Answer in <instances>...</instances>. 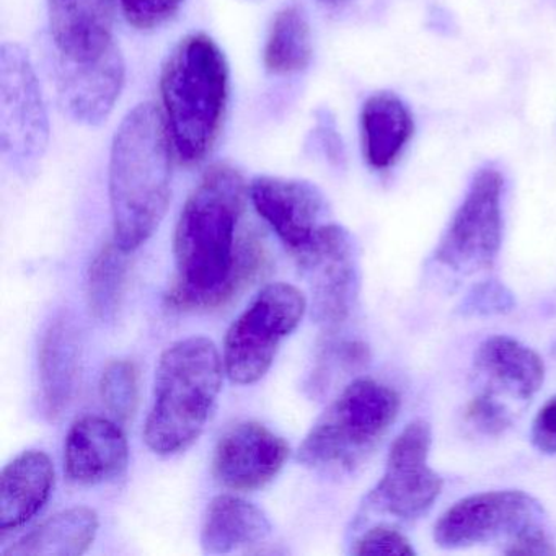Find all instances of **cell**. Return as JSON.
Returning a JSON list of instances; mask_svg holds the SVG:
<instances>
[{"label": "cell", "instance_id": "obj_1", "mask_svg": "<svg viewBox=\"0 0 556 556\" xmlns=\"http://www.w3.org/2000/svg\"><path fill=\"white\" fill-rule=\"evenodd\" d=\"M245 193L242 175L227 164L207 168L191 191L175 229L177 279L168 294L175 307H217L258 271L263 263L258 240L236 247Z\"/></svg>", "mask_w": 556, "mask_h": 556}, {"label": "cell", "instance_id": "obj_2", "mask_svg": "<svg viewBox=\"0 0 556 556\" xmlns=\"http://www.w3.org/2000/svg\"><path fill=\"white\" fill-rule=\"evenodd\" d=\"M172 138L164 113L141 103L128 113L110 155L113 242L126 253L148 242L170 203Z\"/></svg>", "mask_w": 556, "mask_h": 556}, {"label": "cell", "instance_id": "obj_3", "mask_svg": "<svg viewBox=\"0 0 556 556\" xmlns=\"http://www.w3.org/2000/svg\"><path fill=\"white\" fill-rule=\"evenodd\" d=\"M161 96L178 159L194 165L219 139L229 100V64L204 34L185 37L162 67Z\"/></svg>", "mask_w": 556, "mask_h": 556}, {"label": "cell", "instance_id": "obj_4", "mask_svg": "<svg viewBox=\"0 0 556 556\" xmlns=\"http://www.w3.org/2000/svg\"><path fill=\"white\" fill-rule=\"evenodd\" d=\"M224 370L219 350L206 337L185 338L162 353L144 426L152 452L174 455L200 438L219 396Z\"/></svg>", "mask_w": 556, "mask_h": 556}, {"label": "cell", "instance_id": "obj_5", "mask_svg": "<svg viewBox=\"0 0 556 556\" xmlns=\"http://www.w3.org/2000/svg\"><path fill=\"white\" fill-rule=\"evenodd\" d=\"M400 412V395L379 380L361 377L312 426L299 460L317 470L350 471L382 441Z\"/></svg>", "mask_w": 556, "mask_h": 556}, {"label": "cell", "instance_id": "obj_6", "mask_svg": "<svg viewBox=\"0 0 556 556\" xmlns=\"http://www.w3.org/2000/svg\"><path fill=\"white\" fill-rule=\"evenodd\" d=\"M307 307V298L295 286H265L227 331L223 361L229 379L239 386L263 379L279 344L299 327Z\"/></svg>", "mask_w": 556, "mask_h": 556}, {"label": "cell", "instance_id": "obj_7", "mask_svg": "<svg viewBox=\"0 0 556 556\" xmlns=\"http://www.w3.org/2000/svg\"><path fill=\"white\" fill-rule=\"evenodd\" d=\"M503 193L504 177L497 168L475 174L435 247L439 265L460 275L493 268L503 243Z\"/></svg>", "mask_w": 556, "mask_h": 556}, {"label": "cell", "instance_id": "obj_8", "mask_svg": "<svg viewBox=\"0 0 556 556\" xmlns=\"http://www.w3.org/2000/svg\"><path fill=\"white\" fill-rule=\"evenodd\" d=\"M50 141V123L37 74L24 48L0 53V151L18 170L37 167Z\"/></svg>", "mask_w": 556, "mask_h": 556}, {"label": "cell", "instance_id": "obj_9", "mask_svg": "<svg viewBox=\"0 0 556 556\" xmlns=\"http://www.w3.org/2000/svg\"><path fill=\"white\" fill-rule=\"evenodd\" d=\"M431 442V426L425 419H415L396 435L382 478L369 494L374 509L415 520L434 506L444 480L429 465Z\"/></svg>", "mask_w": 556, "mask_h": 556}, {"label": "cell", "instance_id": "obj_10", "mask_svg": "<svg viewBox=\"0 0 556 556\" xmlns=\"http://www.w3.org/2000/svg\"><path fill=\"white\" fill-rule=\"evenodd\" d=\"M295 256L311 288L315 320L327 330H337L353 312L359 289L353 236L344 227L327 223Z\"/></svg>", "mask_w": 556, "mask_h": 556}, {"label": "cell", "instance_id": "obj_11", "mask_svg": "<svg viewBox=\"0 0 556 556\" xmlns=\"http://www.w3.org/2000/svg\"><path fill=\"white\" fill-rule=\"evenodd\" d=\"M536 522H543L542 504L526 491H483L448 507L432 535L441 548H465L503 536L509 540Z\"/></svg>", "mask_w": 556, "mask_h": 556}, {"label": "cell", "instance_id": "obj_12", "mask_svg": "<svg viewBox=\"0 0 556 556\" xmlns=\"http://www.w3.org/2000/svg\"><path fill=\"white\" fill-rule=\"evenodd\" d=\"M250 198L256 213L295 255L327 224V200L311 181L258 177L250 185Z\"/></svg>", "mask_w": 556, "mask_h": 556}, {"label": "cell", "instance_id": "obj_13", "mask_svg": "<svg viewBox=\"0 0 556 556\" xmlns=\"http://www.w3.org/2000/svg\"><path fill=\"white\" fill-rule=\"evenodd\" d=\"M125 73V60L116 43L89 61L60 56L56 86L61 106L79 125H102L119 99Z\"/></svg>", "mask_w": 556, "mask_h": 556}, {"label": "cell", "instance_id": "obj_14", "mask_svg": "<svg viewBox=\"0 0 556 556\" xmlns=\"http://www.w3.org/2000/svg\"><path fill=\"white\" fill-rule=\"evenodd\" d=\"M288 457L289 445L281 435L260 422H240L217 442L214 477L230 490H258L281 471Z\"/></svg>", "mask_w": 556, "mask_h": 556}, {"label": "cell", "instance_id": "obj_15", "mask_svg": "<svg viewBox=\"0 0 556 556\" xmlns=\"http://www.w3.org/2000/svg\"><path fill=\"white\" fill-rule=\"evenodd\" d=\"M128 458V439L110 419L84 416L67 432L64 467L74 483L97 484L119 477Z\"/></svg>", "mask_w": 556, "mask_h": 556}, {"label": "cell", "instance_id": "obj_16", "mask_svg": "<svg viewBox=\"0 0 556 556\" xmlns=\"http://www.w3.org/2000/svg\"><path fill=\"white\" fill-rule=\"evenodd\" d=\"M475 372L488 392L509 395L519 402L532 399L545 380L542 357L520 341L506 334H494L478 346L473 359Z\"/></svg>", "mask_w": 556, "mask_h": 556}, {"label": "cell", "instance_id": "obj_17", "mask_svg": "<svg viewBox=\"0 0 556 556\" xmlns=\"http://www.w3.org/2000/svg\"><path fill=\"white\" fill-rule=\"evenodd\" d=\"M50 27L60 56L89 61L113 41V0H48Z\"/></svg>", "mask_w": 556, "mask_h": 556}, {"label": "cell", "instance_id": "obj_18", "mask_svg": "<svg viewBox=\"0 0 556 556\" xmlns=\"http://www.w3.org/2000/svg\"><path fill=\"white\" fill-rule=\"evenodd\" d=\"M54 467L48 454L25 451L14 458L0 477V532L27 523L50 500Z\"/></svg>", "mask_w": 556, "mask_h": 556}, {"label": "cell", "instance_id": "obj_19", "mask_svg": "<svg viewBox=\"0 0 556 556\" xmlns=\"http://www.w3.org/2000/svg\"><path fill=\"white\" fill-rule=\"evenodd\" d=\"M415 123L400 97L392 92L370 96L361 112L364 159L374 170H387L402 157L412 141Z\"/></svg>", "mask_w": 556, "mask_h": 556}, {"label": "cell", "instance_id": "obj_20", "mask_svg": "<svg viewBox=\"0 0 556 556\" xmlns=\"http://www.w3.org/2000/svg\"><path fill=\"white\" fill-rule=\"evenodd\" d=\"M271 530L268 516L255 504L232 494H220L207 506L201 548L206 555H226L265 542Z\"/></svg>", "mask_w": 556, "mask_h": 556}, {"label": "cell", "instance_id": "obj_21", "mask_svg": "<svg viewBox=\"0 0 556 556\" xmlns=\"http://www.w3.org/2000/svg\"><path fill=\"white\" fill-rule=\"evenodd\" d=\"M79 333L73 321L58 318L41 338L38 369H40L43 405L51 418L67 408L76 392L79 376Z\"/></svg>", "mask_w": 556, "mask_h": 556}, {"label": "cell", "instance_id": "obj_22", "mask_svg": "<svg viewBox=\"0 0 556 556\" xmlns=\"http://www.w3.org/2000/svg\"><path fill=\"white\" fill-rule=\"evenodd\" d=\"M99 527V514L92 507H71L45 520L2 556H80L96 542Z\"/></svg>", "mask_w": 556, "mask_h": 556}, {"label": "cell", "instance_id": "obj_23", "mask_svg": "<svg viewBox=\"0 0 556 556\" xmlns=\"http://www.w3.org/2000/svg\"><path fill=\"white\" fill-rule=\"evenodd\" d=\"M311 25L304 11L289 5L276 14L266 38L263 61L268 73L291 76L307 70L312 61Z\"/></svg>", "mask_w": 556, "mask_h": 556}, {"label": "cell", "instance_id": "obj_24", "mask_svg": "<svg viewBox=\"0 0 556 556\" xmlns=\"http://www.w3.org/2000/svg\"><path fill=\"white\" fill-rule=\"evenodd\" d=\"M125 255V250L119 249L115 242L106 243L90 265L87 299L90 312L99 320H110L118 312L128 273Z\"/></svg>", "mask_w": 556, "mask_h": 556}, {"label": "cell", "instance_id": "obj_25", "mask_svg": "<svg viewBox=\"0 0 556 556\" xmlns=\"http://www.w3.org/2000/svg\"><path fill=\"white\" fill-rule=\"evenodd\" d=\"M100 396L116 419H131L139 403V379L135 363L115 359L106 364L100 379Z\"/></svg>", "mask_w": 556, "mask_h": 556}, {"label": "cell", "instance_id": "obj_26", "mask_svg": "<svg viewBox=\"0 0 556 556\" xmlns=\"http://www.w3.org/2000/svg\"><path fill=\"white\" fill-rule=\"evenodd\" d=\"M465 418L477 431L486 435H500L513 426L514 413L501 396L481 390L468 402Z\"/></svg>", "mask_w": 556, "mask_h": 556}, {"label": "cell", "instance_id": "obj_27", "mask_svg": "<svg viewBox=\"0 0 556 556\" xmlns=\"http://www.w3.org/2000/svg\"><path fill=\"white\" fill-rule=\"evenodd\" d=\"M516 301L513 292L500 281H483L475 286L462 302V314L496 315L513 311Z\"/></svg>", "mask_w": 556, "mask_h": 556}, {"label": "cell", "instance_id": "obj_28", "mask_svg": "<svg viewBox=\"0 0 556 556\" xmlns=\"http://www.w3.org/2000/svg\"><path fill=\"white\" fill-rule=\"evenodd\" d=\"M185 0H122L126 21L138 30H152L170 21Z\"/></svg>", "mask_w": 556, "mask_h": 556}, {"label": "cell", "instance_id": "obj_29", "mask_svg": "<svg viewBox=\"0 0 556 556\" xmlns=\"http://www.w3.org/2000/svg\"><path fill=\"white\" fill-rule=\"evenodd\" d=\"M354 555H415L412 542L393 527L377 526L354 542Z\"/></svg>", "mask_w": 556, "mask_h": 556}, {"label": "cell", "instance_id": "obj_30", "mask_svg": "<svg viewBox=\"0 0 556 556\" xmlns=\"http://www.w3.org/2000/svg\"><path fill=\"white\" fill-rule=\"evenodd\" d=\"M503 552L506 555H556V546L546 533L543 522H536L510 536Z\"/></svg>", "mask_w": 556, "mask_h": 556}, {"label": "cell", "instance_id": "obj_31", "mask_svg": "<svg viewBox=\"0 0 556 556\" xmlns=\"http://www.w3.org/2000/svg\"><path fill=\"white\" fill-rule=\"evenodd\" d=\"M530 439L543 454H556V395L536 413Z\"/></svg>", "mask_w": 556, "mask_h": 556}, {"label": "cell", "instance_id": "obj_32", "mask_svg": "<svg viewBox=\"0 0 556 556\" xmlns=\"http://www.w3.org/2000/svg\"><path fill=\"white\" fill-rule=\"evenodd\" d=\"M314 135L321 151L330 157V161L338 162L343 159V144H341L340 136L334 128L333 118L328 115V112L318 113L317 128H315Z\"/></svg>", "mask_w": 556, "mask_h": 556}, {"label": "cell", "instance_id": "obj_33", "mask_svg": "<svg viewBox=\"0 0 556 556\" xmlns=\"http://www.w3.org/2000/svg\"><path fill=\"white\" fill-rule=\"evenodd\" d=\"M321 4L330 5V8H338V5L344 4L346 0H318Z\"/></svg>", "mask_w": 556, "mask_h": 556}, {"label": "cell", "instance_id": "obj_34", "mask_svg": "<svg viewBox=\"0 0 556 556\" xmlns=\"http://www.w3.org/2000/svg\"><path fill=\"white\" fill-rule=\"evenodd\" d=\"M553 356H555V357H556V343H555V344H553Z\"/></svg>", "mask_w": 556, "mask_h": 556}]
</instances>
